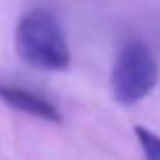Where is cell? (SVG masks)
<instances>
[{
    "instance_id": "1",
    "label": "cell",
    "mask_w": 160,
    "mask_h": 160,
    "mask_svg": "<svg viewBox=\"0 0 160 160\" xmlns=\"http://www.w3.org/2000/svg\"><path fill=\"white\" fill-rule=\"evenodd\" d=\"M16 51L22 62L40 70H66L70 66V48L62 24L46 9H33L20 18Z\"/></svg>"
},
{
    "instance_id": "2",
    "label": "cell",
    "mask_w": 160,
    "mask_h": 160,
    "mask_svg": "<svg viewBox=\"0 0 160 160\" xmlns=\"http://www.w3.org/2000/svg\"><path fill=\"white\" fill-rule=\"evenodd\" d=\"M158 83V62L145 42H129L121 48L110 75V88L121 105L142 101Z\"/></svg>"
},
{
    "instance_id": "3",
    "label": "cell",
    "mask_w": 160,
    "mask_h": 160,
    "mask_svg": "<svg viewBox=\"0 0 160 160\" xmlns=\"http://www.w3.org/2000/svg\"><path fill=\"white\" fill-rule=\"evenodd\" d=\"M0 101H5L9 108H13V110H18V112L38 116V118H42V121L62 123L59 110H57L51 101H46L44 97H40V94H35V92H31V90L18 88V86L0 83Z\"/></svg>"
},
{
    "instance_id": "4",
    "label": "cell",
    "mask_w": 160,
    "mask_h": 160,
    "mask_svg": "<svg viewBox=\"0 0 160 160\" xmlns=\"http://www.w3.org/2000/svg\"><path fill=\"white\" fill-rule=\"evenodd\" d=\"M134 134L140 142V149L145 153L147 160H160V136L153 134L151 129L142 127V125H136L134 127Z\"/></svg>"
}]
</instances>
